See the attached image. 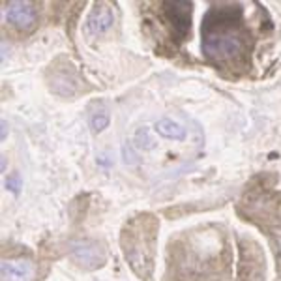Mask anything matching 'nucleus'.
<instances>
[{
  "instance_id": "obj_1",
  "label": "nucleus",
  "mask_w": 281,
  "mask_h": 281,
  "mask_svg": "<svg viewBox=\"0 0 281 281\" xmlns=\"http://www.w3.org/2000/svg\"><path fill=\"white\" fill-rule=\"evenodd\" d=\"M202 53L216 62H232L248 49L250 32L238 4L210 8L201 26Z\"/></svg>"
},
{
  "instance_id": "obj_2",
  "label": "nucleus",
  "mask_w": 281,
  "mask_h": 281,
  "mask_svg": "<svg viewBox=\"0 0 281 281\" xmlns=\"http://www.w3.org/2000/svg\"><path fill=\"white\" fill-rule=\"evenodd\" d=\"M158 223L152 216H139L122 232V251L129 266L140 277H150L156 253Z\"/></svg>"
},
{
  "instance_id": "obj_3",
  "label": "nucleus",
  "mask_w": 281,
  "mask_h": 281,
  "mask_svg": "<svg viewBox=\"0 0 281 281\" xmlns=\"http://www.w3.org/2000/svg\"><path fill=\"white\" fill-rule=\"evenodd\" d=\"M69 253L75 263L85 268H98L105 263V251L98 242L92 240H77L69 244Z\"/></svg>"
},
{
  "instance_id": "obj_4",
  "label": "nucleus",
  "mask_w": 281,
  "mask_h": 281,
  "mask_svg": "<svg viewBox=\"0 0 281 281\" xmlns=\"http://www.w3.org/2000/svg\"><path fill=\"white\" fill-rule=\"evenodd\" d=\"M2 17L12 26H15L17 30H30L34 23H36V10H34L30 2L13 0V2L4 4Z\"/></svg>"
},
{
  "instance_id": "obj_5",
  "label": "nucleus",
  "mask_w": 281,
  "mask_h": 281,
  "mask_svg": "<svg viewBox=\"0 0 281 281\" xmlns=\"http://www.w3.org/2000/svg\"><path fill=\"white\" fill-rule=\"evenodd\" d=\"M2 281H34L36 266L26 259H4L0 264Z\"/></svg>"
},
{
  "instance_id": "obj_6",
  "label": "nucleus",
  "mask_w": 281,
  "mask_h": 281,
  "mask_svg": "<svg viewBox=\"0 0 281 281\" xmlns=\"http://www.w3.org/2000/svg\"><path fill=\"white\" fill-rule=\"evenodd\" d=\"M115 23V13L107 4H96L92 8V12L88 13L85 23V30L90 38L101 36L103 32H107Z\"/></svg>"
},
{
  "instance_id": "obj_7",
  "label": "nucleus",
  "mask_w": 281,
  "mask_h": 281,
  "mask_svg": "<svg viewBox=\"0 0 281 281\" xmlns=\"http://www.w3.org/2000/svg\"><path fill=\"white\" fill-rule=\"evenodd\" d=\"M167 19L171 21L172 30L177 32L178 38H184L190 30V17H191V4L190 2H167L165 4Z\"/></svg>"
},
{
  "instance_id": "obj_8",
  "label": "nucleus",
  "mask_w": 281,
  "mask_h": 281,
  "mask_svg": "<svg viewBox=\"0 0 281 281\" xmlns=\"http://www.w3.org/2000/svg\"><path fill=\"white\" fill-rule=\"evenodd\" d=\"M154 129L161 137H165V139H172V140L186 139V128H182L180 124L171 120V118H159L158 122L154 124Z\"/></svg>"
},
{
  "instance_id": "obj_9",
  "label": "nucleus",
  "mask_w": 281,
  "mask_h": 281,
  "mask_svg": "<svg viewBox=\"0 0 281 281\" xmlns=\"http://www.w3.org/2000/svg\"><path fill=\"white\" fill-rule=\"evenodd\" d=\"M109 115H107V111H96L94 115L90 116V128L92 131H103L107 126H109Z\"/></svg>"
},
{
  "instance_id": "obj_10",
  "label": "nucleus",
  "mask_w": 281,
  "mask_h": 281,
  "mask_svg": "<svg viewBox=\"0 0 281 281\" xmlns=\"http://www.w3.org/2000/svg\"><path fill=\"white\" fill-rule=\"evenodd\" d=\"M135 143H137V147L145 148V150H148V148H154V139L150 137V131H148V128H139L137 129V133H135Z\"/></svg>"
},
{
  "instance_id": "obj_11",
  "label": "nucleus",
  "mask_w": 281,
  "mask_h": 281,
  "mask_svg": "<svg viewBox=\"0 0 281 281\" xmlns=\"http://www.w3.org/2000/svg\"><path fill=\"white\" fill-rule=\"evenodd\" d=\"M6 188L13 193H17L19 188H21V180H19L17 174H13V177H8L6 178Z\"/></svg>"
},
{
  "instance_id": "obj_12",
  "label": "nucleus",
  "mask_w": 281,
  "mask_h": 281,
  "mask_svg": "<svg viewBox=\"0 0 281 281\" xmlns=\"http://www.w3.org/2000/svg\"><path fill=\"white\" fill-rule=\"evenodd\" d=\"M0 126H2V133H0V139L4 140V139H6V133H8V124H6V120H2V122H0Z\"/></svg>"
},
{
  "instance_id": "obj_13",
  "label": "nucleus",
  "mask_w": 281,
  "mask_h": 281,
  "mask_svg": "<svg viewBox=\"0 0 281 281\" xmlns=\"http://www.w3.org/2000/svg\"><path fill=\"white\" fill-rule=\"evenodd\" d=\"M2 51H6V43L2 42ZM6 62V53H2V64Z\"/></svg>"
},
{
  "instance_id": "obj_14",
  "label": "nucleus",
  "mask_w": 281,
  "mask_h": 281,
  "mask_svg": "<svg viewBox=\"0 0 281 281\" xmlns=\"http://www.w3.org/2000/svg\"><path fill=\"white\" fill-rule=\"evenodd\" d=\"M2 171H6V158L2 156Z\"/></svg>"
}]
</instances>
